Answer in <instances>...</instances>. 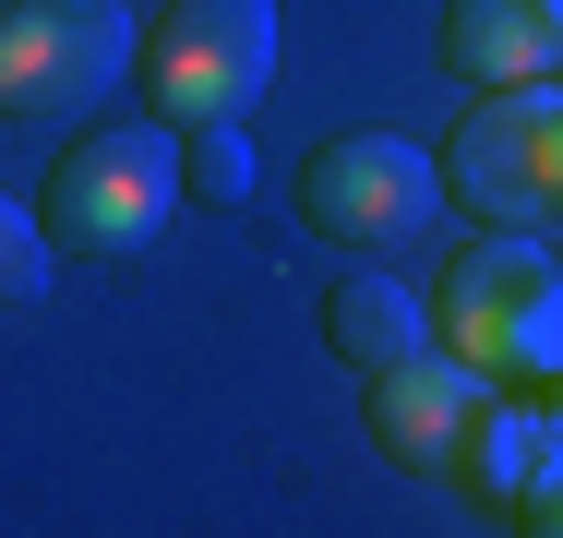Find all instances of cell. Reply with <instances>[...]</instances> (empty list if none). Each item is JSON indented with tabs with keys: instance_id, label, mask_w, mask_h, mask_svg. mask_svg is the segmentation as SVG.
<instances>
[{
	"instance_id": "obj_14",
	"label": "cell",
	"mask_w": 563,
	"mask_h": 538,
	"mask_svg": "<svg viewBox=\"0 0 563 538\" xmlns=\"http://www.w3.org/2000/svg\"><path fill=\"white\" fill-rule=\"evenodd\" d=\"M552 383H563V371H552ZM552 407H563V395H552Z\"/></svg>"
},
{
	"instance_id": "obj_15",
	"label": "cell",
	"mask_w": 563,
	"mask_h": 538,
	"mask_svg": "<svg viewBox=\"0 0 563 538\" xmlns=\"http://www.w3.org/2000/svg\"><path fill=\"white\" fill-rule=\"evenodd\" d=\"M552 12H563V0H552Z\"/></svg>"
},
{
	"instance_id": "obj_5",
	"label": "cell",
	"mask_w": 563,
	"mask_h": 538,
	"mask_svg": "<svg viewBox=\"0 0 563 538\" xmlns=\"http://www.w3.org/2000/svg\"><path fill=\"white\" fill-rule=\"evenodd\" d=\"M132 72H144V108H156L168 132L240 120V108L264 97V72H276V0H180V12L132 48Z\"/></svg>"
},
{
	"instance_id": "obj_13",
	"label": "cell",
	"mask_w": 563,
	"mask_h": 538,
	"mask_svg": "<svg viewBox=\"0 0 563 538\" xmlns=\"http://www.w3.org/2000/svg\"><path fill=\"white\" fill-rule=\"evenodd\" d=\"M516 527H528V538H563V467L528 491V503H516Z\"/></svg>"
},
{
	"instance_id": "obj_3",
	"label": "cell",
	"mask_w": 563,
	"mask_h": 538,
	"mask_svg": "<svg viewBox=\"0 0 563 538\" xmlns=\"http://www.w3.org/2000/svg\"><path fill=\"white\" fill-rule=\"evenodd\" d=\"M444 192L479 204V227H552L563 215V72L492 85L444 144Z\"/></svg>"
},
{
	"instance_id": "obj_12",
	"label": "cell",
	"mask_w": 563,
	"mask_h": 538,
	"mask_svg": "<svg viewBox=\"0 0 563 538\" xmlns=\"http://www.w3.org/2000/svg\"><path fill=\"white\" fill-rule=\"evenodd\" d=\"M180 180H192V204H252V132L240 120H192L180 132Z\"/></svg>"
},
{
	"instance_id": "obj_10",
	"label": "cell",
	"mask_w": 563,
	"mask_h": 538,
	"mask_svg": "<svg viewBox=\"0 0 563 538\" xmlns=\"http://www.w3.org/2000/svg\"><path fill=\"white\" fill-rule=\"evenodd\" d=\"M420 300L408 288H384V276H347L336 300H324V335H336V359H360V371H384V359H408L420 347Z\"/></svg>"
},
{
	"instance_id": "obj_8",
	"label": "cell",
	"mask_w": 563,
	"mask_h": 538,
	"mask_svg": "<svg viewBox=\"0 0 563 538\" xmlns=\"http://www.w3.org/2000/svg\"><path fill=\"white\" fill-rule=\"evenodd\" d=\"M444 72L455 85H552L563 72V12L552 0H444Z\"/></svg>"
},
{
	"instance_id": "obj_9",
	"label": "cell",
	"mask_w": 563,
	"mask_h": 538,
	"mask_svg": "<svg viewBox=\"0 0 563 538\" xmlns=\"http://www.w3.org/2000/svg\"><path fill=\"white\" fill-rule=\"evenodd\" d=\"M455 467H467L492 503H528V491L563 467V407H479L467 442H455Z\"/></svg>"
},
{
	"instance_id": "obj_6",
	"label": "cell",
	"mask_w": 563,
	"mask_h": 538,
	"mask_svg": "<svg viewBox=\"0 0 563 538\" xmlns=\"http://www.w3.org/2000/svg\"><path fill=\"white\" fill-rule=\"evenodd\" d=\"M300 215H312V239H336V251L420 239V227L444 215V156H420V144H396V132H336V144H312V168H300Z\"/></svg>"
},
{
	"instance_id": "obj_2",
	"label": "cell",
	"mask_w": 563,
	"mask_h": 538,
	"mask_svg": "<svg viewBox=\"0 0 563 538\" xmlns=\"http://www.w3.org/2000/svg\"><path fill=\"white\" fill-rule=\"evenodd\" d=\"M180 204V132L168 120H97L85 144H60V168H48V239L60 251H97V264H132L156 227Z\"/></svg>"
},
{
	"instance_id": "obj_11",
	"label": "cell",
	"mask_w": 563,
	"mask_h": 538,
	"mask_svg": "<svg viewBox=\"0 0 563 538\" xmlns=\"http://www.w3.org/2000/svg\"><path fill=\"white\" fill-rule=\"evenodd\" d=\"M48 276H60V239H48V215L0 192V312H36V300H48Z\"/></svg>"
},
{
	"instance_id": "obj_7",
	"label": "cell",
	"mask_w": 563,
	"mask_h": 538,
	"mask_svg": "<svg viewBox=\"0 0 563 538\" xmlns=\"http://www.w3.org/2000/svg\"><path fill=\"white\" fill-rule=\"evenodd\" d=\"M479 407H492V371L455 359V347H408V359L372 371V442L396 467H455V442H467Z\"/></svg>"
},
{
	"instance_id": "obj_1",
	"label": "cell",
	"mask_w": 563,
	"mask_h": 538,
	"mask_svg": "<svg viewBox=\"0 0 563 538\" xmlns=\"http://www.w3.org/2000/svg\"><path fill=\"white\" fill-rule=\"evenodd\" d=\"M432 323H444L455 359H479L492 383H540V371H563V264L528 227H492V239H467L444 264Z\"/></svg>"
},
{
	"instance_id": "obj_4",
	"label": "cell",
	"mask_w": 563,
	"mask_h": 538,
	"mask_svg": "<svg viewBox=\"0 0 563 538\" xmlns=\"http://www.w3.org/2000/svg\"><path fill=\"white\" fill-rule=\"evenodd\" d=\"M144 24L120 0H12L0 12V120H85L132 72Z\"/></svg>"
}]
</instances>
